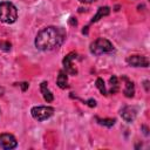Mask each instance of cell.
<instances>
[{
    "mask_svg": "<svg viewBox=\"0 0 150 150\" xmlns=\"http://www.w3.org/2000/svg\"><path fill=\"white\" fill-rule=\"evenodd\" d=\"M82 33H83V34H87V33H88V27H84V28L82 29Z\"/></svg>",
    "mask_w": 150,
    "mask_h": 150,
    "instance_id": "obj_22",
    "label": "cell"
},
{
    "mask_svg": "<svg viewBox=\"0 0 150 150\" xmlns=\"http://www.w3.org/2000/svg\"><path fill=\"white\" fill-rule=\"evenodd\" d=\"M127 63L132 67H148L149 60L145 56L142 55H131L127 57Z\"/></svg>",
    "mask_w": 150,
    "mask_h": 150,
    "instance_id": "obj_8",
    "label": "cell"
},
{
    "mask_svg": "<svg viewBox=\"0 0 150 150\" xmlns=\"http://www.w3.org/2000/svg\"><path fill=\"white\" fill-rule=\"evenodd\" d=\"M56 83L57 86L61 88V89H66L68 87V80H67V73L63 71V70H60L59 71V75H57V80H56Z\"/></svg>",
    "mask_w": 150,
    "mask_h": 150,
    "instance_id": "obj_11",
    "label": "cell"
},
{
    "mask_svg": "<svg viewBox=\"0 0 150 150\" xmlns=\"http://www.w3.org/2000/svg\"><path fill=\"white\" fill-rule=\"evenodd\" d=\"M40 90H41V93H42V96H43L45 101H47L48 103H49V102H53L54 95H53L52 91L48 89V83H47L46 81L41 82V84H40Z\"/></svg>",
    "mask_w": 150,
    "mask_h": 150,
    "instance_id": "obj_9",
    "label": "cell"
},
{
    "mask_svg": "<svg viewBox=\"0 0 150 150\" xmlns=\"http://www.w3.org/2000/svg\"><path fill=\"white\" fill-rule=\"evenodd\" d=\"M142 130H143V134H144L145 136H148V135H149V132H148V128H146V125H142Z\"/></svg>",
    "mask_w": 150,
    "mask_h": 150,
    "instance_id": "obj_19",
    "label": "cell"
},
{
    "mask_svg": "<svg viewBox=\"0 0 150 150\" xmlns=\"http://www.w3.org/2000/svg\"><path fill=\"white\" fill-rule=\"evenodd\" d=\"M95 118H96V121H97L98 124L104 125L107 128H111L115 124V122H116L115 118H100V117H95Z\"/></svg>",
    "mask_w": 150,
    "mask_h": 150,
    "instance_id": "obj_14",
    "label": "cell"
},
{
    "mask_svg": "<svg viewBox=\"0 0 150 150\" xmlns=\"http://www.w3.org/2000/svg\"><path fill=\"white\" fill-rule=\"evenodd\" d=\"M79 1L82 2V4H91V2H95L97 0H79Z\"/></svg>",
    "mask_w": 150,
    "mask_h": 150,
    "instance_id": "obj_20",
    "label": "cell"
},
{
    "mask_svg": "<svg viewBox=\"0 0 150 150\" xmlns=\"http://www.w3.org/2000/svg\"><path fill=\"white\" fill-rule=\"evenodd\" d=\"M20 86H21V88H22V90L25 91V90H27V88H28V83L27 82H22V83H20Z\"/></svg>",
    "mask_w": 150,
    "mask_h": 150,
    "instance_id": "obj_17",
    "label": "cell"
},
{
    "mask_svg": "<svg viewBox=\"0 0 150 150\" xmlns=\"http://www.w3.org/2000/svg\"><path fill=\"white\" fill-rule=\"evenodd\" d=\"M96 87H97V89L100 90V93L102 95H107V89H105V86H104V81L101 77H98L96 80Z\"/></svg>",
    "mask_w": 150,
    "mask_h": 150,
    "instance_id": "obj_15",
    "label": "cell"
},
{
    "mask_svg": "<svg viewBox=\"0 0 150 150\" xmlns=\"http://www.w3.org/2000/svg\"><path fill=\"white\" fill-rule=\"evenodd\" d=\"M30 114H32L34 120H36V121H45V120H48L49 117L53 116L54 108L46 107V105H38V107H33L32 108Z\"/></svg>",
    "mask_w": 150,
    "mask_h": 150,
    "instance_id": "obj_4",
    "label": "cell"
},
{
    "mask_svg": "<svg viewBox=\"0 0 150 150\" xmlns=\"http://www.w3.org/2000/svg\"><path fill=\"white\" fill-rule=\"evenodd\" d=\"M122 118L128 122V123H131L136 120V116H137V108L136 107H132V105H127L124 108L121 109L120 111Z\"/></svg>",
    "mask_w": 150,
    "mask_h": 150,
    "instance_id": "obj_7",
    "label": "cell"
},
{
    "mask_svg": "<svg viewBox=\"0 0 150 150\" xmlns=\"http://www.w3.org/2000/svg\"><path fill=\"white\" fill-rule=\"evenodd\" d=\"M89 49H90V53L94 55H101V54L111 53L115 50L112 43L104 38H98L94 42H91Z\"/></svg>",
    "mask_w": 150,
    "mask_h": 150,
    "instance_id": "obj_3",
    "label": "cell"
},
{
    "mask_svg": "<svg viewBox=\"0 0 150 150\" xmlns=\"http://www.w3.org/2000/svg\"><path fill=\"white\" fill-rule=\"evenodd\" d=\"M18 19V9L9 1L0 2V21L4 23H13Z\"/></svg>",
    "mask_w": 150,
    "mask_h": 150,
    "instance_id": "obj_2",
    "label": "cell"
},
{
    "mask_svg": "<svg viewBox=\"0 0 150 150\" xmlns=\"http://www.w3.org/2000/svg\"><path fill=\"white\" fill-rule=\"evenodd\" d=\"M69 23H70L71 26H76V25H77V21L75 20V18H70V20H69Z\"/></svg>",
    "mask_w": 150,
    "mask_h": 150,
    "instance_id": "obj_18",
    "label": "cell"
},
{
    "mask_svg": "<svg viewBox=\"0 0 150 150\" xmlns=\"http://www.w3.org/2000/svg\"><path fill=\"white\" fill-rule=\"evenodd\" d=\"M144 88L146 91H149V81H144Z\"/></svg>",
    "mask_w": 150,
    "mask_h": 150,
    "instance_id": "obj_21",
    "label": "cell"
},
{
    "mask_svg": "<svg viewBox=\"0 0 150 150\" xmlns=\"http://www.w3.org/2000/svg\"><path fill=\"white\" fill-rule=\"evenodd\" d=\"M16 145H18V142L13 135H11V134H1L0 135V146L2 149L11 150V149H14Z\"/></svg>",
    "mask_w": 150,
    "mask_h": 150,
    "instance_id": "obj_6",
    "label": "cell"
},
{
    "mask_svg": "<svg viewBox=\"0 0 150 150\" xmlns=\"http://www.w3.org/2000/svg\"><path fill=\"white\" fill-rule=\"evenodd\" d=\"M66 38V33L62 28L49 26L41 29L35 38V47L40 50L47 52L59 48Z\"/></svg>",
    "mask_w": 150,
    "mask_h": 150,
    "instance_id": "obj_1",
    "label": "cell"
},
{
    "mask_svg": "<svg viewBox=\"0 0 150 150\" xmlns=\"http://www.w3.org/2000/svg\"><path fill=\"white\" fill-rule=\"evenodd\" d=\"M123 80L127 82V83H125V88H124V90H123L124 95H125L127 97H132L134 94H135V86H134V83H132L131 81H129L127 77H123Z\"/></svg>",
    "mask_w": 150,
    "mask_h": 150,
    "instance_id": "obj_12",
    "label": "cell"
},
{
    "mask_svg": "<svg viewBox=\"0 0 150 150\" xmlns=\"http://www.w3.org/2000/svg\"><path fill=\"white\" fill-rule=\"evenodd\" d=\"M109 82H110V90H109V93L110 94H116L118 91V89H120V87H118V79L112 75L110 77Z\"/></svg>",
    "mask_w": 150,
    "mask_h": 150,
    "instance_id": "obj_13",
    "label": "cell"
},
{
    "mask_svg": "<svg viewBox=\"0 0 150 150\" xmlns=\"http://www.w3.org/2000/svg\"><path fill=\"white\" fill-rule=\"evenodd\" d=\"M109 13H110V8L108 7V6H104V7H100L98 9H97V13L94 15V18L91 19V22H97L101 18H103V16H107V15H109Z\"/></svg>",
    "mask_w": 150,
    "mask_h": 150,
    "instance_id": "obj_10",
    "label": "cell"
},
{
    "mask_svg": "<svg viewBox=\"0 0 150 150\" xmlns=\"http://www.w3.org/2000/svg\"><path fill=\"white\" fill-rule=\"evenodd\" d=\"M76 56H77V54H76L75 52H71V53L67 54V55L64 56L63 61H62L63 67H64V70H66V73L69 74V75H76V74H77V69L75 68V66H74V63H73V60L76 59Z\"/></svg>",
    "mask_w": 150,
    "mask_h": 150,
    "instance_id": "obj_5",
    "label": "cell"
},
{
    "mask_svg": "<svg viewBox=\"0 0 150 150\" xmlns=\"http://www.w3.org/2000/svg\"><path fill=\"white\" fill-rule=\"evenodd\" d=\"M89 107H96V101L95 100H93V98H90V100H88L87 102H86Z\"/></svg>",
    "mask_w": 150,
    "mask_h": 150,
    "instance_id": "obj_16",
    "label": "cell"
}]
</instances>
